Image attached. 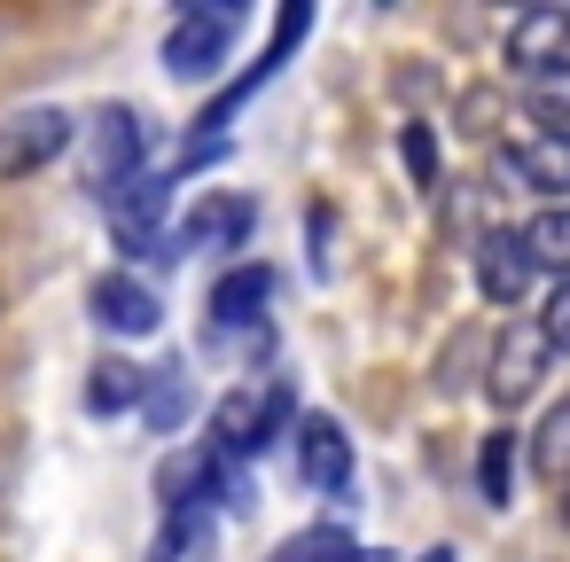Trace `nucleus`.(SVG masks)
Wrapping results in <instances>:
<instances>
[{
  "mask_svg": "<svg viewBox=\"0 0 570 562\" xmlns=\"http://www.w3.org/2000/svg\"><path fill=\"white\" fill-rule=\"evenodd\" d=\"M547 336H539V321H508L500 336H492V375H484V398L492 406H523L531 391H539V375H547Z\"/></svg>",
  "mask_w": 570,
  "mask_h": 562,
  "instance_id": "nucleus-6",
  "label": "nucleus"
},
{
  "mask_svg": "<svg viewBox=\"0 0 570 562\" xmlns=\"http://www.w3.org/2000/svg\"><path fill=\"white\" fill-rule=\"evenodd\" d=\"M469 274H476V289H484V305H500V313H523V297H531V258H523V243H515V227H492V235H476V250H469Z\"/></svg>",
  "mask_w": 570,
  "mask_h": 562,
  "instance_id": "nucleus-8",
  "label": "nucleus"
},
{
  "mask_svg": "<svg viewBox=\"0 0 570 562\" xmlns=\"http://www.w3.org/2000/svg\"><path fill=\"white\" fill-rule=\"evenodd\" d=\"M297 469H305V484H313V492L352 500V437H344V422L305 414V422H297Z\"/></svg>",
  "mask_w": 570,
  "mask_h": 562,
  "instance_id": "nucleus-11",
  "label": "nucleus"
},
{
  "mask_svg": "<svg viewBox=\"0 0 570 562\" xmlns=\"http://www.w3.org/2000/svg\"><path fill=\"white\" fill-rule=\"evenodd\" d=\"M515 243H523L531 274H554V282H570V204H547V211H531V219L515 227Z\"/></svg>",
  "mask_w": 570,
  "mask_h": 562,
  "instance_id": "nucleus-14",
  "label": "nucleus"
},
{
  "mask_svg": "<svg viewBox=\"0 0 570 562\" xmlns=\"http://www.w3.org/2000/svg\"><path fill=\"white\" fill-rule=\"evenodd\" d=\"M508 63H515V79H539L554 63H570V9H523L508 24Z\"/></svg>",
  "mask_w": 570,
  "mask_h": 562,
  "instance_id": "nucleus-13",
  "label": "nucleus"
},
{
  "mask_svg": "<svg viewBox=\"0 0 570 562\" xmlns=\"http://www.w3.org/2000/svg\"><path fill=\"white\" fill-rule=\"evenodd\" d=\"M399 157H406V172H414V188H438V134L430 126H399Z\"/></svg>",
  "mask_w": 570,
  "mask_h": 562,
  "instance_id": "nucleus-19",
  "label": "nucleus"
},
{
  "mask_svg": "<svg viewBox=\"0 0 570 562\" xmlns=\"http://www.w3.org/2000/svg\"><path fill=\"white\" fill-rule=\"evenodd\" d=\"M539 336H547V352H570V282L547 289V305H539Z\"/></svg>",
  "mask_w": 570,
  "mask_h": 562,
  "instance_id": "nucleus-20",
  "label": "nucleus"
},
{
  "mask_svg": "<svg viewBox=\"0 0 570 562\" xmlns=\"http://www.w3.org/2000/svg\"><path fill=\"white\" fill-rule=\"evenodd\" d=\"M476 492L492 507L515 500V430H484V445H476Z\"/></svg>",
  "mask_w": 570,
  "mask_h": 562,
  "instance_id": "nucleus-16",
  "label": "nucleus"
},
{
  "mask_svg": "<svg viewBox=\"0 0 570 562\" xmlns=\"http://www.w3.org/2000/svg\"><path fill=\"white\" fill-rule=\"evenodd\" d=\"M531 476L570 484V398H554V414L539 422V437H531Z\"/></svg>",
  "mask_w": 570,
  "mask_h": 562,
  "instance_id": "nucleus-17",
  "label": "nucleus"
},
{
  "mask_svg": "<svg viewBox=\"0 0 570 562\" xmlns=\"http://www.w3.org/2000/svg\"><path fill=\"white\" fill-rule=\"evenodd\" d=\"M250 227H258V204L250 196H227V188H212L188 219H180V235H173V250L165 258H180V250H204V258H227V250H243L250 243Z\"/></svg>",
  "mask_w": 570,
  "mask_h": 562,
  "instance_id": "nucleus-7",
  "label": "nucleus"
},
{
  "mask_svg": "<svg viewBox=\"0 0 570 562\" xmlns=\"http://www.w3.org/2000/svg\"><path fill=\"white\" fill-rule=\"evenodd\" d=\"M305 32H313V9H305V0H289V9L274 17V40H266V56H258V63H250L235 87H219V102L196 118V141H219V126H227V118H235V110H243L258 87H274V79H282V63L297 56V40H305Z\"/></svg>",
  "mask_w": 570,
  "mask_h": 562,
  "instance_id": "nucleus-4",
  "label": "nucleus"
},
{
  "mask_svg": "<svg viewBox=\"0 0 570 562\" xmlns=\"http://www.w3.org/2000/svg\"><path fill=\"white\" fill-rule=\"evenodd\" d=\"M71 134H79L71 110H17V118H0V180L48 172V165L71 149Z\"/></svg>",
  "mask_w": 570,
  "mask_h": 562,
  "instance_id": "nucleus-5",
  "label": "nucleus"
},
{
  "mask_svg": "<svg viewBox=\"0 0 570 562\" xmlns=\"http://www.w3.org/2000/svg\"><path fill=\"white\" fill-rule=\"evenodd\" d=\"M282 430H289V383H266V391L250 383V391H227V398L212 406V437H204V445H212L219 461H243V469H250Z\"/></svg>",
  "mask_w": 570,
  "mask_h": 562,
  "instance_id": "nucleus-3",
  "label": "nucleus"
},
{
  "mask_svg": "<svg viewBox=\"0 0 570 562\" xmlns=\"http://www.w3.org/2000/svg\"><path fill=\"white\" fill-rule=\"evenodd\" d=\"M79 134H87V165H95V196H110V188H126V180H141V172H157V165H149V157H157V118H149V110L102 102Z\"/></svg>",
  "mask_w": 570,
  "mask_h": 562,
  "instance_id": "nucleus-1",
  "label": "nucleus"
},
{
  "mask_svg": "<svg viewBox=\"0 0 570 562\" xmlns=\"http://www.w3.org/2000/svg\"><path fill=\"white\" fill-rule=\"evenodd\" d=\"M266 305H274V266H258V258L227 266V274L212 282V336L258 328V321H266Z\"/></svg>",
  "mask_w": 570,
  "mask_h": 562,
  "instance_id": "nucleus-12",
  "label": "nucleus"
},
{
  "mask_svg": "<svg viewBox=\"0 0 570 562\" xmlns=\"http://www.w3.org/2000/svg\"><path fill=\"white\" fill-rule=\"evenodd\" d=\"M141 383H149V375H141L134 359H118V352H110V359H95V367H87V414H102V422H110V414L141 406Z\"/></svg>",
  "mask_w": 570,
  "mask_h": 562,
  "instance_id": "nucleus-15",
  "label": "nucleus"
},
{
  "mask_svg": "<svg viewBox=\"0 0 570 562\" xmlns=\"http://www.w3.org/2000/svg\"><path fill=\"white\" fill-rule=\"evenodd\" d=\"M243 24H250L243 0H196V9H180L173 32H165V71H173L180 87L219 79V63H227V48H235Z\"/></svg>",
  "mask_w": 570,
  "mask_h": 562,
  "instance_id": "nucleus-2",
  "label": "nucleus"
},
{
  "mask_svg": "<svg viewBox=\"0 0 570 562\" xmlns=\"http://www.w3.org/2000/svg\"><path fill=\"white\" fill-rule=\"evenodd\" d=\"M414 562H461V554H453V546H430V554H414Z\"/></svg>",
  "mask_w": 570,
  "mask_h": 562,
  "instance_id": "nucleus-21",
  "label": "nucleus"
},
{
  "mask_svg": "<svg viewBox=\"0 0 570 562\" xmlns=\"http://www.w3.org/2000/svg\"><path fill=\"white\" fill-rule=\"evenodd\" d=\"M360 562H399V554H383V546H360Z\"/></svg>",
  "mask_w": 570,
  "mask_h": 562,
  "instance_id": "nucleus-22",
  "label": "nucleus"
},
{
  "mask_svg": "<svg viewBox=\"0 0 570 562\" xmlns=\"http://www.w3.org/2000/svg\"><path fill=\"white\" fill-rule=\"evenodd\" d=\"M562 531H570V484H562Z\"/></svg>",
  "mask_w": 570,
  "mask_h": 562,
  "instance_id": "nucleus-23",
  "label": "nucleus"
},
{
  "mask_svg": "<svg viewBox=\"0 0 570 562\" xmlns=\"http://www.w3.org/2000/svg\"><path fill=\"white\" fill-rule=\"evenodd\" d=\"M87 305H95V321H102L110 336H157V321H165L157 289H149L141 274H126V266L95 274V282H87Z\"/></svg>",
  "mask_w": 570,
  "mask_h": 562,
  "instance_id": "nucleus-9",
  "label": "nucleus"
},
{
  "mask_svg": "<svg viewBox=\"0 0 570 562\" xmlns=\"http://www.w3.org/2000/svg\"><path fill=\"white\" fill-rule=\"evenodd\" d=\"M180 406H188L180 367H157V375L141 383V422H149V430H173V422H180Z\"/></svg>",
  "mask_w": 570,
  "mask_h": 562,
  "instance_id": "nucleus-18",
  "label": "nucleus"
},
{
  "mask_svg": "<svg viewBox=\"0 0 570 562\" xmlns=\"http://www.w3.org/2000/svg\"><path fill=\"white\" fill-rule=\"evenodd\" d=\"M500 180L570 204V134H547V126H539V134H515V141L500 149Z\"/></svg>",
  "mask_w": 570,
  "mask_h": 562,
  "instance_id": "nucleus-10",
  "label": "nucleus"
}]
</instances>
